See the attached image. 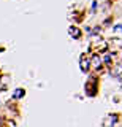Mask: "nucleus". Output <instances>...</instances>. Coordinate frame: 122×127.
Segmentation results:
<instances>
[{"mask_svg": "<svg viewBox=\"0 0 122 127\" xmlns=\"http://www.w3.org/2000/svg\"><path fill=\"white\" fill-rule=\"evenodd\" d=\"M81 61H82V62H81V68H82V70H87V68H89V61H87L86 57H82Z\"/></svg>", "mask_w": 122, "mask_h": 127, "instance_id": "f257e3e1", "label": "nucleus"}, {"mask_svg": "<svg viewBox=\"0 0 122 127\" xmlns=\"http://www.w3.org/2000/svg\"><path fill=\"white\" fill-rule=\"evenodd\" d=\"M70 33H72L74 38H78V37H79V30H78L76 27H72V29H70Z\"/></svg>", "mask_w": 122, "mask_h": 127, "instance_id": "f03ea898", "label": "nucleus"}, {"mask_svg": "<svg viewBox=\"0 0 122 127\" xmlns=\"http://www.w3.org/2000/svg\"><path fill=\"white\" fill-rule=\"evenodd\" d=\"M22 95H24V91H22V89L14 91V98H19V97H22Z\"/></svg>", "mask_w": 122, "mask_h": 127, "instance_id": "7ed1b4c3", "label": "nucleus"}, {"mask_svg": "<svg viewBox=\"0 0 122 127\" xmlns=\"http://www.w3.org/2000/svg\"><path fill=\"white\" fill-rule=\"evenodd\" d=\"M94 65H95V67L100 65V57H98V56H95V57H94Z\"/></svg>", "mask_w": 122, "mask_h": 127, "instance_id": "20e7f679", "label": "nucleus"}, {"mask_svg": "<svg viewBox=\"0 0 122 127\" xmlns=\"http://www.w3.org/2000/svg\"><path fill=\"white\" fill-rule=\"evenodd\" d=\"M105 62L106 64H111V56H106V57H105Z\"/></svg>", "mask_w": 122, "mask_h": 127, "instance_id": "39448f33", "label": "nucleus"}]
</instances>
